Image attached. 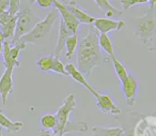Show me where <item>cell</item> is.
<instances>
[{
	"label": "cell",
	"mask_w": 156,
	"mask_h": 136,
	"mask_svg": "<svg viewBox=\"0 0 156 136\" xmlns=\"http://www.w3.org/2000/svg\"><path fill=\"white\" fill-rule=\"evenodd\" d=\"M98 35L100 33L91 26L88 35L79 40L78 43L76 50L77 69L85 76H90L92 70L104 62L98 45Z\"/></svg>",
	"instance_id": "obj_1"
},
{
	"label": "cell",
	"mask_w": 156,
	"mask_h": 136,
	"mask_svg": "<svg viewBox=\"0 0 156 136\" xmlns=\"http://www.w3.org/2000/svg\"><path fill=\"white\" fill-rule=\"evenodd\" d=\"M149 10L141 17H136L133 20L134 25V32L141 43L144 46L150 42V40L156 35V22L154 17V10H155L156 0H150Z\"/></svg>",
	"instance_id": "obj_2"
},
{
	"label": "cell",
	"mask_w": 156,
	"mask_h": 136,
	"mask_svg": "<svg viewBox=\"0 0 156 136\" xmlns=\"http://www.w3.org/2000/svg\"><path fill=\"white\" fill-rule=\"evenodd\" d=\"M59 16H60L59 15V12L57 11L55 8L51 9L49 11V13H48L43 20H40V22L35 25L34 28H33L28 35H24V37L18 40L16 43L22 44V45H24V46H27L28 43L35 44L37 41L43 39L44 37H46V35L50 32V30H51L52 27H54L56 20L59 18Z\"/></svg>",
	"instance_id": "obj_3"
},
{
	"label": "cell",
	"mask_w": 156,
	"mask_h": 136,
	"mask_svg": "<svg viewBox=\"0 0 156 136\" xmlns=\"http://www.w3.org/2000/svg\"><path fill=\"white\" fill-rule=\"evenodd\" d=\"M40 17L34 13V11L31 8V5H26L20 7V10L17 14V22H16L15 35L11 44H15L20 39H22L24 35H28L31 30L35 27V25L40 22Z\"/></svg>",
	"instance_id": "obj_4"
},
{
	"label": "cell",
	"mask_w": 156,
	"mask_h": 136,
	"mask_svg": "<svg viewBox=\"0 0 156 136\" xmlns=\"http://www.w3.org/2000/svg\"><path fill=\"white\" fill-rule=\"evenodd\" d=\"M76 108V100H75V95L73 93L69 94L64 99L63 103L61 104V106L59 107V109L57 110V112L55 114L57 119V125L56 129L54 130L52 133L57 134V135L60 136H64L63 135V132L64 129L66 127L67 122H69V115L75 110Z\"/></svg>",
	"instance_id": "obj_5"
},
{
	"label": "cell",
	"mask_w": 156,
	"mask_h": 136,
	"mask_svg": "<svg viewBox=\"0 0 156 136\" xmlns=\"http://www.w3.org/2000/svg\"><path fill=\"white\" fill-rule=\"evenodd\" d=\"M26 50V46L22 44H14L12 45L10 41L3 42V48H2V59L5 69L14 70L15 68H18L20 65V62L18 60V57L22 50Z\"/></svg>",
	"instance_id": "obj_6"
},
{
	"label": "cell",
	"mask_w": 156,
	"mask_h": 136,
	"mask_svg": "<svg viewBox=\"0 0 156 136\" xmlns=\"http://www.w3.org/2000/svg\"><path fill=\"white\" fill-rule=\"evenodd\" d=\"M54 8L59 12L60 18L63 20L66 27L72 31L73 35H78V30H79V23L75 18L71 11L67 9L65 2L62 1H58V0H54Z\"/></svg>",
	"instance_id": "obj_7"
},
{
	"label": "cell",
	"mask_w": 156,
	"mask_h": 136,
	"mask_svg": "<svg viewBox=\"0 0 156 136\" xmlns=\"http://www.w3.org/2000/svg\"><path fill=\"white\" fill-rule=\"evenodd\" d=\"M122 87V92L125 97L126 104L128 106H134L136 103L137 99V93H138V88H139V83L136 79L134 75L128 74V76L126 77V79L123 83H121Z\"/></svg>",
	"instance_id": "obj_8"
},
{
	"label": "cell",
	"mask_w": 156,
	"mask_h": 136,
	"mask_svg": "<svg viewBox=\"0 0 156 136\" xmlns=\"http://www.w3.org/2000/svg\"><path fill=\"white\" fill-rule=\"evenodd\" d=\"M125 26L124 20H112L106 17L95 18L93 27L100 35H108L111 31H121V29Z\"/></svg>",
	"instance_id": "obj_9"
},
{
	"label": "cell",
	"mask_w": 156,
	"mask_h": 136,
	"mask_svg": "<svg viewBox=\"0 0 156 136\" xmlns=\"http://www.w3.org/2000/svg\"><path fill=\"white\" fill-rule=\"evenodd\" d=\"M94 97L96 100V105H98V109L104 114L112 115V116H120L122 114L121 108L113 103L112 99L108 94H101L98 92Z\"/></svg>",
	"instance_id": "obj_10"
},
{
	"label": "cell",
	"mask_w": 156,
	"mask_h": 136,
	"mask_svg": "<svg viewBox=\"0 0 156 136\" xmlns=\"http://www.w3.org/2000/svg\"><path fill=\"white\" fill-rule=\"evenodd\" d=\"M13 71L14 70L5 69V72L0 77V95L2 99V104H7V100L9 95L13 92Z\"/></svg>",
	"instance_id": "obj_11"
},
{
	"label": "cell",
	"mask_w": 156,
	"mask_h": 136,
	"mask_svg": "<svg viewBox=\"0 0 156 136\" xmlns=\"http://www.w3.org/2000/svg\"><path fill=\"white\" fill-rule=\"evenodd\" d=\"M65 70H66L67 75L71 76V77L73 78L75 82H77L78 84H80L81 86L85 87L87 90H89V92L91 93L92 95L95 97V95L98 93L96 90H94L93 87H91V85L89 84V82L86 79L85 75L77 69V67H75V65L72 64V63H67V64H65Z\"/></svg>",
	"instance_id": "obj_12"
},
{
	"label": "cell",
	"mask_w": 156,
	"mask_h": 136,
	"mask_svg": "<svg viewBox=\"0 0 156 136\" xmlns=\"http://www.w3.org/2000/svg\"><path fill=\"white\" fill-rule=\"evenodd\" d=\"M73 35L72 31L66 27V25L63 23V20H59V33H58V41H57V45L55 47L54 57L55 58H60V55L62 53L63 48L65 46V42H66L67 38Z\"/></svg>",
	"instance_id": "obj_13"
},
{
	"label": "cell",
	"mask_w": 156,
	"mask_h": 136,
	"mask_svg": "<svg viewBox=\"0 0 156 136\" xmlns=\"http://www.w3.org/2000/svg\"><path fill=\"white\" fill-rule=\"evenodd\" d=\"M67 7V9L73 13V15L75 16V18L78 20L79 24H85V25H90L92 26L95 20V17L91 16L89 13H87L86 11H83L81 8H79L78 6L75 5V2H72V1H69V2L65 3Z\"/></svg>",
	"instance_id": "obj_14"
},
{
	"label": "cell",
	"mask_w": 156,
	"mask_h": 136,
	"mask_svg": "<svg viewBox=\"0 0 156 136\" xmlns=\"http://www.w3.org/2000/svg\"><path fill=\"white\" fill-rule=\"evenodd\" d=\"M94 3L102 10L103 13L106 16V18H109V20L112 17L121 16L123 14L122 10H119L113 7V6H111L109 0H94Z\"/></svg>",
	"instance_id": "obj_15"
},
{
	"label": "cell",
	"mask_w": 156,
	"mask_h": 136,
	"mask_svg": "<svg viewBox=\"0 0 156 136\" xmlns=\"http://www.w3.org/2000/svg\"><path fill=\"white\" fill-rule=\"evenodd\" d=\"M23 127H24V123L22 121H12L0 109V127L1 129H5L10 133H16L20 131Z\"/></svg>",
	"instance_id": "obj_16"
},
{
	"label": "cell",
	"mask_w": 156,
	"mask_h": 136,
	"mask_svg": "<svg viewBox=\"0 0 156 136\" xmlns=\"http://www.w3.org/2000/svg\"><path fill=\"white\" fill-rule=\"evenodd\" d=\"M92 136H124V132L121 127H92Z\"/></svg>",
	"instance_id": "obj_17"
},
{
	"label": "cell",
	"mask_w": 156,
	"mask_h": 136,
	"mask_svg": "<svg viewBox=\"0 0 156 136\" xmlns=\"http://www.w3.org/2000/svg\"><path fill=\"white\" fill-rule=\"evenodd\" d=\"M16 22H17V16L11 17V20L8 23H5V25L0 26V31L3 35L5 41L11 42L15 35V29H16Z\"/></svg>",
	"instance_id": "obj_18"
},
{
	"label": "cell",
	"mask_w": 156,
	"mask_h": 136,
	"mask_svg": "<svg viewBox=\"0 0 156 136\" xmlns=\"http://www.w3.org/2000/svg\"><path fill=\"white\" fill-rule=\"evenodd\" d=\"M109 58H110L111 61H112L113 69H115V74H117L119 80L121 83H123L124 80L126 79V77L128 76V72H127V70H126L125 65H124L115 56H111V57H109Z\"/></svg>",
	"instance_id": "obj_19"
},
{
	"label": "cell",
	"mask_w": 156,
	"mask_h": 136,
	"mask_svg": "<svg viewBox=\"0 0 156 136\" xmlns=\"http://www.w3.org/2000/svg\"><path fill=\"white\" fill-rule=\"evenodd\" d=\"M98 45H100L101 50L105 52L109 57L115 56V47L111 43L108 35H98Z\"/></svg>",
	"instance_id": "obj_20"
},
{
	"label": "cell",
	"mask_w": 156,
	"mask_h": 136,
	"mask_svg": "<svg viewBox=\"0 0 156 136\" xmlns=\"http://www.w3.org/2000/svg\"><path fill=\"white\" fill-rule=\"evenodd\" d=\"M88 130H89V125L85 121H77V122L69 121L64 129V132H63V135L71 133V132H80V133H83V132H87Z\"/></svg>",
	"instance_id": "obj_21"
},
{
	"label": "cell",
	"mask_w": 156,
	"mask_h": 136,
	"mask_svg": "<svg viewBox=\"0 0 156 136\" xmlns=\"http://www.w3.org/2000/svg\"><path fill=\"white\" fill-rule=\"evenodd\" d=\"M42 127L44 131H49L54 132V130L56 129L57 125V119L56 116L54 114H45L42 116L41 120H40Z\"/></svg>",
	"instance_id": "obj_22"
},
{
	"label": "cell",
	"mask_w": 156,
	"mask_h": 136,
	"mask_svg": "<svg viewBox=\"0 0 156 136\" xmlns=\"http://www.w3.org/2000/svg\"><path fill=\"white\" fill-rule=\"evenodd\" d=\"M78 43H79V39H78V35H73L69 38H67L66 42H65V58L71 59V57L73 56V54L75 53V50H77Z\"/></svg>",
	"instance_id": "obj_23"
},
{
	"label": "cell",
	"mask_w": 156,
	"mask_h": 136,
	"mask_svg": "<svg viewBox=\"0 0 156 136\" xmlns=\"http://www.w3.org/2000/svg\"><path fill=\"white\" fill-rule=\"evenodd\" d=\"M54 54L51 55H45V56H42L37 59V65L39 67V69L43 72H49L51 71L52 63H54Z\"/></svg>",
	"instance_id": "obj_24"
},
{
	"label": "cell",
	"mask_w": 156,
	"mask_h": 136,
	"mask_svg": "<svg viewBox=\"0 0 156 136\" xmlns=\"http://www.w3.org/2000/svg\"><path fill=\"white\" fill-rule=\"evenodd\" d=\"M120 3L123 7L124 11H127L128 9L136 7V6H142L150 3V0H120Z\"/></svg>",
	"instance_id": "obj_25"
},
{
	"label": "cell",
	"mask_w": 156,
	"mask_h": 136,
	"mask_svg": "<svg viewBox=\"0 0 156 136\" xmlns=\"http://www.w3.org/2000/svg\"><path fill=\"white\" fill-rule=\"evenodd\" d=\"M22 7V1L20 0H9V7H8V13L11 17L17 16L18 12Z\"/></svg>",
	"instance_id": "obj_26"
},
{
	"label": "cell",
	"mask_w": 156,
	"mask_h": 136,
	"mask_svg": "<svg viewBox=\"0 0 156 136\" xmlns=\"http://www.w3.org/2000/svg\"><path fill=\"white\" fill-rule=\"evenodd\" d=\"M51 71L54 72V73L60 74V75L69 76V75H67V73H66V70H65V64L59 58H55L54 59V63H52Z\"/></svg>",
	"instance_id": "obj_27"
},
{
	"label": "cell",
	"mask_w": 156,
	"mask_h": 136,
	"mask_svg": "<svg viewBox=\"0 0 156 136\" xmlns=\"http://www.w3.org/2000/svg\"><path fill=\"white\" fill-rule=\"evenodd\" d=\"M34 2L37 3L39 7L44 8V9L54 7V0H37V1H34Z\"/></svg>",
	"instance_id": "obj_28"
},
{
	"label": "cell",
	"mask_w": 156,
	"mask_h": 136,
	"mask_svg": "<svg viewBox=\"0 0 156 136\" xmlns=\"http://www.w3.org/2000/svg\"><path fill=\"white\" fill-rule=\"evenodd\" d=\"M10 20H11V16H10V14L8 13V11L1 13V14H0V26L5 25V23H8Z\"/></svg>",
	"instance_id": "obj_29"
},
{
	"label": "cell",
	"mask_w": 156,
	"mask_h": 136,
	"mask_svg": "<svg viewBox=\"0 0 156 136\" xmlns=\"http://www.w3.org/2000/svg\"><path fill=\"white\" fill-rule=\"evenodd\" d=\"M147 48L149 50H151V52H156V35L147 44Z\"/></svg>",
	"instance_id": "obj_30"
},
{
	"label": "cell",
	"mask_w": 156,
	"mask_h": 136,
	"mask_svg": "<svg viewBox=\"0 0 156 136\" xmlns=\"http://www.w3.org/2000/svg\"><path fill=\"white\" fill-rule=\"evenodd\" d=\"M9 7V0H0V14L8 11Z\"/></svg>",
	"instance_id": "obj_31"
},
{
	"label": "cell",
	"mask_w": 156,
	"mask_h": 136,
	"mask_svg": "<svg viewBox=\"0 0 156 136\" xmlns=\"http://www.w3.org/2000/svg\"><path fill=\"white\" fill-rule=\"evenodd\" d=\"M40 135L41 136H60V135H57V134L52 133V132H49V131H44V130H41L40 131Z\"/></svg>",
	"instance_id": "obj_32"
},
{
	"label": "cell",
	"mask_w": 156,
	"mask_h": 136,
	"mask_svg": "<svg viewBox=\"0 0 156 136\" xmlns=\"http://www.w3.org/2000/svg\"><path fill=\"white\" fill-rule=\"evenodd\" d=\"M5 38H3V35L1 33V31H0V44H3V42H5Z\"/></svg>",
	"instance_id": "obj_33"
},
{
	"label": "cell",
	"mask_w": 156,
	"mask_h": 136,
	"mask_svg": "<svg viewBox=\"0 0 156 136\" xmlns=\"http://www.w3.org/2000/svg\"><path fill=\"white\" fill-rule=\"evenodd\" d=\"M2 48H3V44H0V54H2Z\"/></svg>",
	"instance_id": "obj_34"
},
{
	"label": "cell",
	"mask_w": 156,
	"mask_h": 136,
	"mask_svg": "<svg viewBox=\"0 0 156 136\" xmlns=\"http://www.w3.org/2000/svg\"><path fill=\"white\" fill-rule=\"evenodd\" d=\"M0 136H3L2 135V129H1V127H0Z\"/></svg>",
	"instance_id": "obj_35"
},
{
	"label": "cell",
	"mask_w": 156,
	"mask_h": 136,
	"mask_svg": "<svg viewBox=\"0 0 156 136\" xmlns=\"http://www.w3.org/2000/svg\"><path fill=\"white\" fill-rule=\"evenodd\" d=\"M152 117H153V118H155V119H156V112H154V114L152 115Z\"/></svg>",
	"instance_id": "obj_36"
}]
</instances>
